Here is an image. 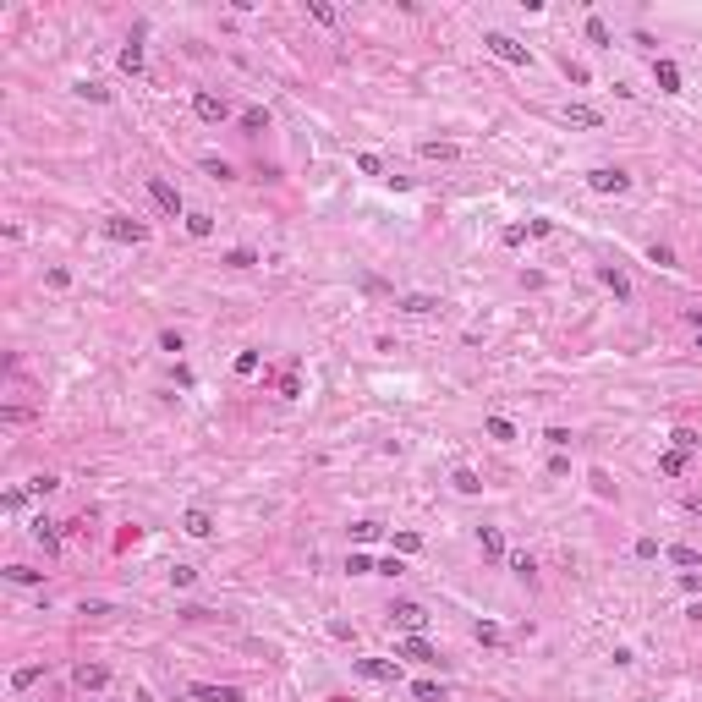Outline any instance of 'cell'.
I'll list each match as a JSON object with an SVG mask.
<instances>
[{
  "label": "cell",
  "instance_id": "cell-1",
  "mask_svg": "<svg viewBox=\"0 0 702 702\" xmlns=\"http://www.w3.org/2000/svg\"><path fill=\"white\" fill-rule=\"evenodd\" d=\"M148 198H154V208L160 214H170V220H186V204H182V192L165 182V176H148Z\"/></svg>",
  "mask_w": 702,
  "mask_h": 702
},
{
  "label": "cell",
  "instance_id": "cell-2",
  "mask_svg": "<svg viewBox=\"0 0 702 702\" xmlns=\"http://www.w3.org/2000/svg\"><path fill=\"white\" fill-rule=\"evenodd\" d=\"M351 669L373 686H401V659H357Z\"/></svg>",
  "mask_w": 702,
  "mask_h": 702
},
{
  "label": "cell",
  "instance_id": "cell-3",
  "mask_svg": "<svg viewBox=\"0 0 702 702\" xmlns=\"http://www.w3.org/2000/svg\"><path fill=\"white\" fill-rule=\"evenodd\" d=\"M390 625H401L406 637H423V625H428V609H423V603H412V598H401V603L390 609Z\"/></svg>",
  "mask_w": 702,
  "mask_h": 702
},
{
  "label": "cell",
  "instance_id": "cell-4",
  "mask_svg": "<svg viewBox=\"0 0 702 702\" xmlns=\"http://www.w3.org/2000/svg\"><path fill=\"white\" fill-rule=\"evenodd\" d=\"M587 186H593V192H603V198H609V192H625V186H631V176H625V170L620 165H598V170H587Z\"/></svg>",
  "mask_w": 702,
  "mask_h": 702
},
{
  "label": "cell",
  "instance_id": "cell-5",
  "mask_svg": "<svg viewBox=\"0 0 702 702\" xmlns=\"http://www.w3.org/2000/svg\"><path fill=\"white\" fill-rule=\"evenodd\" d=\"M104 236L110 242H148L143 220H126V214H104Z\"/></svg>",
  "mask_w": 702,
  "mask_h": 702
},
{
  "label": "cell",
  "instance_id": "cell-6",
  "mask_svg": "<svg viewBox=\"0 0 702 702\" xmlns=\"http://www.w3.org/2000/svg\"><path fill=\"white\" fill-rule=\"evenodd\" d=\"M483 44L494 50L499 61H511V66H533V50H527V44H516V39H511V33H489V39H483Z\"/></svg>",
  "mask_w": 702,
  "mask_h": 702
},
{
  "label": "cell",
  "instance_id": "cell-7",
  "mask_svg": "<svg viewBox=\"0 0 702 702\" xmlns=\"http://www.w3.org/2000/svg\"><path fill=\"white\" fill-rule=\"evenodd\" d=\"M395 659H417V664H439V653L428 647V637H401L395 642Z\"/></svg>",
  "mask_w": 702,
  "mask_h": 702
},
{
  "label": "cell",
  "instance_id": "cell-8",
  "mask_svg": "<svg viewBox=\"0 0 702 702\" xmlns=\"http://www.w3.org/2000/svg\"><path fill=\"white\" fill-rule=\"evenodd\" d=\"M192 110H198V121H225L230 116V104L220 94H192Z\"/></svg>",
  "mask_w": 702,
  "mask_h": 702
},
{
  "label": "cell",
  "instance_id": "cell-9",
  "mask_svg": "<svg viewBox=\"0 0 702 702\" xmlns=\"http://www.w3.org/2000/svg\"><path fill=\"white\" fill-rule=\"evenodd\" d=\"M653 83H659V94H681V66L675 61H653Z\"/></svg>",
  "mask_w": 702,
  "mask_h": 702
},
{
  "label": "cell",
  "instance_id": "cell-10",
  "mask_svg": "<svg viewBox=\"0 0 702 702\" xmlns=\"http://www.w3.org/2000/svg\"><path fill=\"white\" fill-rule=\"evenodd\" d=\"M77 686H83V691H104V686H110V669H104V664H77Z\"/></svg>",
  "mask_w": 702,
  "mask_h": 702
},
{
  "label": "cell",
  "instance_id": "cell-11",
  "mask_svg": "<svg viewBox=\"0 0 702 702\" xmlns=\"http://www.w3.org/2000/svg\"><path fill=\"white\" fill-rule=\"evenodd\" d=\"M192 697H198V702H242V691H236V686H208V681H198V686H192Z\"/></svg>",
  "mask_w": 702,
  "mask_h": 702
},
{
  "label": "cell",
  "instance_id": "cell-12",
  "mask_svg": "<svg viewBox=\"0 0 702 702\" xmlns=\"http://www.w3.org/2000/svg\"><path fill=\"white\" fill-rule=\"evenodd\" d=\"M664 559H669V565H686V571H697V565H702V549H691V543H669V549H664Z\"/></svg>",
  "mask_w": 702,
  "mask_h": 702
},
{
  "label": "cell",
  "instance_id": "cell-13",
  "mask_svg": "<svg viewBox=\"0 0 702 702\" xmlns=\"http://www.w3.org/2000/svg\"><path fill=\"white\" fill-rule=\"evenodd\" d=\"M565 126H603V116L593 104H565Z\"/></svg>",
  "mask_w": 702,
  "mask_h": 702
},
{
  "label": "cell",
  "instance_id": "cell-14",
  "mask_svg": "<svg viewBox=\"0 0 702 702\" xmlns=\"http://www.w3.org/2000/svg\"><path fill=\"white\" fill-rule=\"evenodd\" d=\"M477 543H483L489 559H505V533H499V527H477Z\"/></svg>",
  "mask_w": 702,
  "mask_h": 702
},
{
  "label": "cell",
  "instance_id": "cell-15",
  "mask_svg": "<svg viewBox=\"0 0 702 702\" xmlns=\"http://www.w3.org/2000/svg\"><path fill=\"white\" fill-rule=\"evenodd\" d=\"M598 280H603V286H609V291H615L620 302H631V280H625L620 269H609V264H603V269H598Z\"/></svg>",
  "mask_w": 702,
  "mask_h": 702
},
{
  "label": "cell",
  "instance_id": "cell-16",
  "mask_svg": "<svg viewBox=\"0 0 702 702\" xmlns=\"http://www.w3.org/2000/svg\"><path fill=\"white\" fill-rule=\"evenodd\" d=\"M182 527H186L192 537H208V533H214V516H208V511H186Z\"/></svg>",
  "mask_w": 702,
  "mask_h": 702
},
{
  "label": "cell",
  "instance_id": "cell-17",
  "mask_svg": "<svg viewBox=\"0 0 702 702\" xmlns=\"http://www.w3.org/2000/svg\"><path fill=\"white\" fill-rule=\"evenodd\" d=\"M450 483H455V494H483V477H477L472 467H455Z\"/></svg>",
  "mask_w": 702,
  "mask_h": 702
},
{
  "label": "cell",
  "instance_id": "cell-18",
  "mask_svg": "<svg viewBox=\"0 0 702 702\" xmlns=\"http://www.w3.org/2000/svg\"><path fill=\"white\" fill-rule=\"evenodd\" d=\"M33 537L44 543V555H55V549H61V533H55V521H44V516L33 521Z\"/></svg>",
  "mask_w": 702,
  "mask_h": 702
},
{
  "label": "cell",
  "instance_id": "cell-19",
  "mask_svg": "<svg viewBox=\"0 0 702 702\" xmlns=\"http://www.w3.org/2000/svg\"><path fill=\"white\" fill-rule=\"evenodd\" d=\"M6 581H17V587H39L44 571H33V565H6Z\"/></svg>",
  "mask_w": 702,
  "mask_h": 702
},
{
  "label": "cell",
  "instance_id": "cell-20",
  "mask_svg": "<svg viewBox=\"0 0 702 702\" xmlns=\"http://www.w3.org/2000/svg\"><path fill=\"white\" fill-rule=\"evenodd\" d=\"M472 637L483 642V647H499V642H505V631H499L494 620H477V625H472Z\"/></svg>",
  "mask_w": 702,
  "mask_h": 702
},
{
  "label": "cell",
  "instance_id": "cell-21",
  "mask_svg": "<svg viewBox=\"0 0 702 702\" xmlns=\"http://www.w3.org/2000/svg\"><path fill=\"white\" fill-rule=\"evenodd\" d=\"M186 230H192V236L204 242V236H214V220H208L204 208H192V214H186Z\"/></svg>",
  "mask_w": 702,
  "mask_h": 702
},
{
  "label": "cell",
  "instance_id": "cell-22",
  "mask_svg": "<svg viewBox=\"0 0 702 702\" xmlns=\"http://www.w3.org/2000/svg\"><path fill=\"white\" fill-rule=\"evenodd\" d=\"M417 154H423V160H455V143H434V138H428V143H417Z\"/></svg>",
  "mask_w": 702,
  "mask_h": 702
},
{
  "label": "cell",
  "instance_id": "cell-23",
  "mask_svg": "<svg viewBox=\"0 0 702 702\" xmlns=\"http://www.w3.org/2000/svg\"><path fill=\"white\" fill-rule=\"evenodd\" d=\"M121 72H132V77L143 72V44H126L121 50Z\"/></svg>",
  "mask_w": 702,
  "mask_h": 702
},
{
  "label": "cell",
  "instance_id": "cell-24",
  "mask_svg": "<svg viewBox=\"0 0 702 702\" xmlns=\"http://www.w3.org/2000/svg\"><path fill=\"white\" fill-rule=\"evenodd\" d=\"M587 39H593V44H615V33H609V22H603V17H587Z\"/></svg>",
  "mask_w": 702,
  "mask_h": 702
},
{
  "label": "cell",
  "instance_id": "cell-25",
  "mask_svg": "<svg viewBox=\"0 0 702 702\" xmlns=\"http://www.w3.org/2000/svg\"><path fill=\"white\" fill-rule=\"evenodd\" d=\"M659 472H669V477L686 472V450H664V455H659Z\"/></svg>",
  "mask_w": 702,
  "mask_h": 702
},
{
  "label": "cell",
  "instance_id": "cell-26",
  "mask_svg": "<svg viewBox=\"0 0 702 702\" xmlns=\"http://www.w3.org/2000/svg\"><path fill=\"white\" fill-rule=\"evenodd\" d=\"M225 264H230V269H252V264H258V252H252V247H230Z\"/></svg>",
  "mask_w": 702,
  "mask_h": 702
},
{
  "label": "cell",
  "instance_id": "cell-27",
  "mask_svg": "<svg viewBox=\"0 0 702 702\" xmlns=\"http://www.w3.org/2000/svg\"><path fill=\"white\" fill-rule=\"evenodd\" d=\"M401 308H406V313H434L439 302H434V296H423V291H417V296H401Z\"/></svg>",
  "mask_w": 702,
  "mask_h": 702
},
{
  "label": "cell",
  "instance_id": "cell-28",
  "mask_svg": "<svg viewBox=\"0 0 702 702\" xmlns=\"http://www.w3.org/2000/svg\"><path fill=\"white\" fill-rule=\"evenodd\" d=\"M39 675H44V664H28V669H17V675H11V686H17V691H28Z\"/></svg>",
  "mask_w": 702,
  "mask_h": 702
},
{
  "label": "cell",
  "instance_id": "cell-29",
  "mask_svg": "<svg viewBox=\"0 0 702 702\" xmlns=\"http://www.w3.org/2000/svg\"><path fill=\"white\" fill-rule=\"evenodd\" d=\"M242 126H247V132H264V126H269V110H258V104H252V110H242Z\"/></svg>",
  "mask_w": 702,
  "mask_h": 702
},
{
  "label": "cell",
  "instance_id": "cell-30",
  "mask_svg": "<svg viewBox=\"0 0 702 702\" xmlns=\"http://www.w3.org/2000/svg\"><path fill=\"white\" fill-rule=\"evenodd\" d=\"M77 94L94 99V104H110V88H104V83H77Z\"/></svg>",
  "mask_w": 702,
  "mask_h": 702
},
{
  "label": "cell",
  "instance_id": "cell-31",
  "mask_svg": "<svg viewBox=\"0 0 702 702\" xmlns=\"http://www.w3.org/2000/svg\"><path fill=\"white\" fill-rule=\"evenodd\" d=\"M417 549H423L417 533H395V555H417Z\"/></svg>",
  "mask_w": 702,
  "mask_h": 702
},
{
  "label": "cell",
  "instance_id": "cell-32",
  "mask_svg": "<svg viewBox=\"0 0 702 702\" xmlns=\"http://www.w3.org/2000/svg\"><path fill=\"white\" fill-rule=\"evenodd\" d=\"M357 170H362V176H384V160H379V154H357Z\"/></svg>",
  "mask_w": 702,
  "mask_h": 702
},
{
  "label": "cell",
  "instance_id": "cell-33",
  "mask_svg": "<svg viewBox=\"0 0 702 702\" xmlns=\"http://www.w3.org/2000/svg\"><path fill=\"white\" fill-rule=\"evenodd\" d=\"M483 428H489V439H516V428H511V423H505V417H489V423H483Z\"/></svg>",
  "mask_w": 702,
  "mask_h": 702
},
{
  "label": "cell",
  "instance_id": "cell-34",
  "mask_svg": "<svg viewBox=\"0 0 702 702\" xmlns=\"http://www.w3.org/2000/svg\"><path fill=\"white\" fill-rule=\"evenodd\" d=\"M384 533V527H379V521H357V527H351V537H357V543H373V537Z\"/></svg>",
  "mask_w": 702,
  "mask_h": 702
},
{
  "label": "cell",
  "instance_id": "cell-35",
  "mask_svg": "<svg viewBox=\"0 0 702 702\" xmlns=\"http://www.w3.org/2000/svg\"><path fill=\"white\" fill-rule=\"evenodd\" d=\"M313 22H324V28H335V6H324V0H308Z\"/></svg>",
  "mask_w": 702,
  "mask_h": 702
},
{
  "label": "cell",
  "instance_id": "cell-36",
  "mask_svg": "<svg viewBox=\"0 0 702 702\" xmlns=\"http://www.w3.org/2000/svg\"><path fill=\"white\" fill-rule=\"evenodd\" d=\"M55 489H61V483H55V477H50V472H44V477H33V483H28V494H39V499H44V494H55Z\"/></svg>",
  "mask_w": 702,
  "mask_h": 702
},
{
  "label": "cell",
  "instance_id": "cell-37",
  "mask_svg": "<svg viewBox=\"0 0 702 702\" xmlns=\"http://www.w3.org/2000/svg\"><path fill=\"white\" fill-rule=\"evenodd\" d=\"M346 571H351V576H368V571H379V565H373L368 555H351V559H346Z\"/></svg>",
  "mask_w": 702,
  "mask_h": 702
},
{
  "label": "cell",
  "instance_id": "cell-38",
  "mask_svg": "<svg viewBox=\"0 0 702 702\" xmlns=\"http://www.w3.org/2000/svg\"><path fill=\"white\" fill-rule=\"evenodd\" d=\"M192 581H198V571H192V565H176V571H170V587H192Z\"/></svg>",
  "mask_w": 702,
  "mask_h": 702
},
{
  "label": "cell",
  "instance_id": "cell-39",
  "mask_svg": "<svg viewBox=\"0 0 702 702\" xmlns=\"http://www.w3.org/2000/svg\"><path fill=\"white\" fill-rule=\"evenodd\" d=\"M204 170H208V176H214V182H230V165H225V160H214V154H208V160H204Z\"/></svg>",
  "mask_w": 702,
  "mask_h": 702
},
{
  "label": "cell",
  "instance_id": "cell-40",
  "mask_svg": "<svg viewBox=\"0 0 702 702\" xmlns=\"http://www.w3.org/2000/svg\"><path fill=\"white\" fill-rule=\"evenodd\" d=\"M669 439H675V450H697V445H702V439L691 434V428H675V434H669Z\"/></svg>",
  "mask_w": 702,
  "mask_h": 702
},
{
  "label": "cell",
  "instance_id": "cell-41",
  "mask_svg": "<svg viewBox=\"0 0 702 702\" xmlns=\"http://www.w3.org/2000/svg\"><path fill=\"white\" fill-rule=\"evenodd\" d=\"M412 691H417V697H423V702H439V697H445V686H434V681H417Z\"/></svg>",
  "mask_w": 702,
  "mask_h": 702
},
{
  "label": "cell",
  "instance_id": "cell-42",
  "mask_svg": "<svg viewBox=\"0 0 702 702\" xmlns=\"http://www.w3.org/2000/svg\"><path fill=\"white\" fill-rule=\"evenodd\" d=\"M160 351H186V340H182V330H165V335H160Z\"/></svg>",
  "mask_w": 702,
  "mask_h": 702
},
{
  "label": "cell",
  "instance_id": "cell-43",
  "mask_svg": "<svg viewBox=\"0 0 702 702\" xmlns=\"http://www.w3.org/2000/svg\"><path fill=\"white\" fill-rule=\"evenodd\" d=\"M236 373H242V379H247V373H258V351H242V357H236Z\"/></svg>",
  "mask_w": 702,
  "mask_h": 702
},
{
  "label": "cell",
  "instance_id": "cell-44",
  "mask_svg": "<svg viewBox=\"0 0 702 702\" xmlns=\"http://www.w3.org/2000/svg\"><path fill=\"white\" fill-rule=\"evenodd\" d=\"M280 395H286V401H296V395H302V384H296V373H280Z\"/></svg>",
  "mask_w": 702,
  "mask_h": 702
},
{
  "label": "cell",
  "instance_id": "cell-45",
  "mask_svg": "<svg viewBox=\"0 0 702 702\" xmlns=\"http://www.w3.org/2000/svg\"><path fill=\"white\" fill-rule=\"evenodd\" d=\"M511 571H516L521 581H533V571H537V565H533V559H527V555H516V559H511Z\"/></svg>",
  "mask_w": 702,
  "mask_h": 702
},
{
  "label": "cell",
  "instance_id": "cell-46",
  "mask_svg": "<svg viewBox=\"0 0 702 702\" xmlns=\"http://www.w3.org/2000/svg\"><path fill=\"white\" fill-rule=\"evenodd\" d=\"M647 258H653V264H659V269H669V264H675V252L664 247V242H653V252H647Z\"/></svg>",
  "mask_w": 702,
  "mask_h": 702
},
{
  "label": "cell",
  "instance_id": "cell-47",
  "mask_svg": "<svg viewBox=\"0 0 702 702\" xmlns=\"http://www.w3.org/2000/svg\"><path fill=\"white\" fill-rule=\"evenodd\" d=\"M406 565H401V555H390V559H379V576H401Z\"/></svg>",
  "mask_w": 702,
  "mask_h": 702
},
{
  "label": "cell",
  "instance_id": "cell-48",
  "mask_svg": "<svg viewBox=\"0 0 702 702\" xmlns=\"http://www.w3.org/2000/svg\"><path fill=\"white\" fill-rule=\"evenodd\" d=\"M659 555V537H637V559H653Z\"/></svg>",
  "mask_w": 702,
  "mask_h": 702
},
{
  "label": "cell",
  "instance_id": "cell-49",
  "mask_svg": "<svg viewBox=\"0 0 702 702\" xmlns=\"http://www.w3.org/2000/svg\"><path fill=\"white\" fill-rule=\"evenodd\" d=\"M527 242V225H505V247H521Z\"/></svg>",
  "mask_w": 702,
  "mask_h": 702
},
{
  "label": "cell",
  "instance_id": "cell-50",
  "mask_svg": "<svg viewBox=\"0 0 702 702\" xmlns=\"http://www.w3.org/2000/svg\"><path fill=\"white\" fill-rule=\"evenodd\" d=\"M0 505H6V511H22V505H28V489H11V494L0 499Z\"/></svg>",
  "mask_w": 702,
  "mask_h": 702
},
{
  "label": "cell",
  "instance_id": "cell-51",
  "mask_svg": "<svg viewBox=\"0 0 702 702\" xmlns=\"http://www.w3.org/2000/svg\"><path fill=\"white\" fill-rule=\"evenodd\" d=\"M543 439H549L555 450H565V445H571V428H549V434H543Z\"/></svg>",
  "mask_w": 702,
  "mask_h": 702
},
{
  "label": "cell",
  "instance_id": "cell-52",
  "mask_svg": "<svg viewBox=\"0 0 702 702\" xmlns=\"http://www.w3.org/2000/svg\"><path fill=\"white\" fill-rule=\"evenodd\" d=\"M681 587H686V593H702V576H697V571H686V576H681Z\"/></svg>",
  "mask_w": 702,
  "mask_h": 702
},
{
  "label": "cell",
  "instance_id": "cell-53",
  "mask_svg": "<svg viewBox=\"0 0 702 702\" xmlns=\"http://www.w3.org/2000/svg\"><path fill=\"white\" fill-rule=\"evenodd\" d=\"M691 324H697V330H702V308H691Z\"/></svg>",
  "mask_w": 702,
  "mask_h": 702
},
{
  "label": "cell",
  "instance_id": "cell-54",
  "mask_svg": "<svg viewBox=\"0 0 702 702\" xmlns=\"http://www.w3.org/2000/svg\"><path fill=\"white\" fill-rule=\"evenodd\" d=\"M691 511H697V516H702V494H697V499H691Z\"/></svg>",
  "mask_w": 702,
  "mask_h": 702
}]
</instances>
